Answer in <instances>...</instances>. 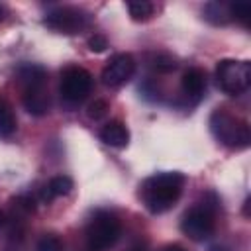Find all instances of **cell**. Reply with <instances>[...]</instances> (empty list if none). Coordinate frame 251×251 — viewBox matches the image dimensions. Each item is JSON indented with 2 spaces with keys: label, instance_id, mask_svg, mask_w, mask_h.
Returning a JSON list of instances; mask_svg holds the SVG:
<instances>
[{
  "label": "cell",
  "instance_id": "6da1fadb",
  "mask_svg": "<svg viewBox=\"0 0 251 251\" xmlns=\"http://www.w3.org/2000/svg\"><path fill=\"white\" fill-rule=\"evenodd\" d=\"M186 176L178 171H165L151 175L139 186V198L151 214H163L171 210L182 194Z\"/></svg>",
  "mask_w": 251,
  "mask_h": 251
},
{
  "label": "cell",
  "instance_id": "7a4b0ae2",
  "mask_svg": "<svg viewBox=\"0 0 251 251\" xmlns=\"http://www.w3.org/2000/svg\"><path fill=\"white\" fill-rule=\"evenodd\" d=\"M210 131L212 135L227 149H245L251 141V133H249V126L245 120L229 114L224 108H218L212 112L210 116Z\"/></svg>",
  "mask_w": 251,
  "mask_h": 251
},
{
  "label": "cell",
  "instance_id": "3957f363",
  "mask_svg": "<svg viewBox=\"0 0 251 251\" xmlns=\"http://www.w3.org/2000/svg\"><path fill=\"white\" fill-rule=\"evenodd\" d=\"M122 235V224L116 214L108 210H98L86 224L84 247L86 251H108L118 243Z\"/></svg>",
  "mask_w": 251,
  "mask_h": 251
},
{
  "label": "cell",
  "instance_id": "277c9868",
  "mask_svg": "<svg viewBox=\"0 0 251 251\" xmlns=\"http://www.w3.org/2000/svg\"><path fill=\"white\" fill-rule=\"evenodd\" d=\"M216 82L229 96L243 94L251 84V63L237 59H222L216 67Z\"/></svg>",
  "mask_w": 251,
  "mask_h": 251
},
{
  "label": "cell",
  "instance_id": "5b68a950",
  "mask_svg": "<svg viewBox=\"0 0 251 251\" xmlns=\"http://www.w3.org/2000/svg\"><path fill=\"white\" fill-rule=\"evenodd\" d=\"M92 90V75L78 67L71 65L61 73V82H59V94L69 106L80 104Z\"/></svg>",
  "mask_w": 251,
  "mask_h": 251
},
{
  "label": "cell",
  "instance_id": "8992f818",
  "mask_svg": "<svg viewBox=\"0 0 251 251\" xmlns=\"http://www.w3.org/2000/svg\"><path fill=\"white\" fill-rule=\"evenodd\" d=\"M43 24L57 33L73 35V33H78L84 27H88L90 14L76 6H57L45 14Z\"/></svg>",
  "mask_w": 251,
  "mask_h": 251
},
{
  "label": "cell",
  "instance_id": "52a82bcc",
  "mask_svg": "<svg viewBox=\"0 0 251 251\" xmlns=\"http://www.w3.org/2000/svg\"><path fill=\"white\" fill-rule=\"evenodd\" d=\"M180 229L192 241H206L208 237H212L216 229V220L212 210L208 206H192L190 210L184 212L180 220Z\"/></svg>",
  "mask_w": 251,
  "mask_h": 251
},
{
  "label": "cell",
  "instance_id": "ba28073f",
  "mask_svg": "<svg viewBox=\"0 0 251 251\" xmlns=\"http://www.w3.org/2000/svg\"><path fill=\"white\" fill-rule=\"evenodd\" d=\"M135 73V59L129 53H116L102 69V82L110 88L126 84Z\"/></svg>",
  "mask_w": 251,
  "mask_h": 251
},
{
  "label": "cell",
  "instance_id": "9c48e42d",
  "mask_svg": "<svg viewBox=\"0 0 251 251\" xmlns=\"http://www.w3.org/2000/svg\"><path fill=\"white\" fill-rule=\"evenodd\" d=\"M22 104L25 108L27 114L31 116H45L51 108V98L49 92L45 88V84L39 86H25L24 88V96H22Z\"/></svg>",
  "mask_w": 251,
  "mask_h": 251
},
{
  "label": "cell",
  "instance_id": "30bf717a",
  "mask_svg": "<svg viewBox=\"0 0 251 251\" xmlns=\"http://www.w3.org/2000/svg\"><path fill=\"white\" fill-rule=\"evenodd\" d=\"M98 135H100V139H102L106 145L116 147V149H122V147H126V145L129 143V129H127L126 124L120 122V120H110V122H106V124L100 127Z\"/></svg>",
  "mask_w": 251,
  "mask_h": 251
},
{
  "label": "cell",
  "instance_id": "8fae6325",
  "mask_svg": "<svg viewBox=\"0 0 251 251\" xmlns=\"http://www.w3.org/2000/svg\"><path fill=\"white\" fill-rule=\"evenodd\" d=\"M180 86H182V92L188 98H196L198 100L206 90V73L202 69H198V67H190L182 75Z\"/></svg>",
  "mask_w": 251,
  "mask_h": 251
},
{
  "label": "cell",
  "instance_id": "7c38bea8",
  "mask_svg": "<svg viewBox=\"0 0 251 251\" xmlns=\"http://www.w3.org/2000/svg\"><path fill=\"white\" fill-rule=\"evenodd\" d=\"M71 190H73V178L67 175H57V176L49 178V182L41 188V200L51 202L59 196H67Z\"/></svg>",
  "mask_w": 251,
  "mask_h": 251
},
{
  "label": "cell",
  "instance_id": "4fadbf2b",
  "mask_svg": "<svg viewBox=\"0 0 251 251\" xmlns=\"http://www.w3.org/2000/svg\"><path fill=\"white\" fill-rule=\"evenodd\" d=\"M18 78L20 82L25 86H39V84H45L47 80V71L41 67V65H35V63H25L18 69Z\"/></svg>",
  "mask_w": 251,
  "mask_h": 251
},
{
  "label": "cell",
  "instance_id": "5bb4252c",
  "mask_svg": "<svg viewBox=\"0 0 251 251\" xmlns=\"http://www.w3.org/2000/svg\"><path fill=\"white\" fill-rule=\"evenodd\" d=\"M16 129H18V120L14 108L4 96H0V137L10 139L16 133Z\"/></svg>",
  "mask_w": 251,
  "mask_h": 251
},
{
  "label": "cell",
  "instance_id": "9a60e30c",
  "mask_svg": "<svg viewBox=\"0 0 251 251\" xmlns=\"http://www.w3.org/2000/svg\"><path fill=\"white\" fill-rule=\"evenodd\" d=\"M202 14H204V18L208 22H212L216 25H224V24H227L231 20L229 18L227 4H222V2H210V4H206L204 10H202Z\"/></svg>",
  "mask_w": 251,
  "mask_h": 251
},
{
  "label": "cell",
  "instance_id": "2e32d148",
  "mask_svg": "<svg viewBox=\"0 0 251 251\" xmlns=\"http://www.w3.org/2000/svg\"><path fill=\"white\" fill-rule=\"evenodd\" d=\"M126 6H127V12H129L133 22H145L155 12V6L147 0H133V2H127Z\"/></svg>",
  "mask_w": 251,
  "mask_h": 251
},
{
  "label": "cell",
  "instance_id": "e0dca14e",
  "mask_svg": "<svg viewBox=\"0 0 251 251\" xmlns=\"http://www.w3.org/2000/svg\"><path fill=\"white\" fill-rule=\"evenodd\" d=\"M149 65H151V69H155L157 73H171V71L176 69L175 57L169 55V53H163V51L151 53V55H149Z\"/></svg>",
  "mask_w": 251,
  "mask_h": 251
},
{
  "label": "cell",
  "instance_id": "ac0fdd59",
  "mask_svg": "<svg viewBox=\"0 0 251 251\" xmlns=\"http://www.w3.org/2000/svg\"><path fill=\"white\" fill-rule=\"evenodd\" d=\"M35 251H65V245L57 233H43L37 239Z\"/></svg>",
  "mask_w": 251,
  "mask_h": 251
},
{
  "label": "cell",
  "instance_id": "d6986e66",
  "mask_svg": "<svg viewBox=\"0 0 251 251\" xmlns=\"http://www.w3.org/2000/svg\"><path fill=\"white\" fill-rule=\"evenodd\" d=\"M108 102L106 100H102V98H98V100H94V102H90L88 104V108H86V116L90 118V120H102L106 114H108Z\"/></svg>",
  "mask_w": 251,
  "mask_h": 251
},
{
  "label": "cell",
  "instance_id": "ffe728a7",
  "mask_svg": "<svg viewBox=\"0 0 251 251\" xmlns=\"http://www.w3.org/2000/svg\"><path fill=\"white\" fill-rule=\"evenodd\" d=\"M227 8H229V18L231 20H237L241 24H247L249 14H251L249 4H227Z\"/></svg>",
  "mask_w": 251,
  "mask_h": 251
},
{
  "label": "cell",
  "instance_id": "44dd1931",
  "mask_svg": "<svg viewBox=\"0 0 251 251\" xmlns=\"http://www.w3.org/2000/svg\"><path fill=\"white\" fill-rule=\"evenodd\" d=\"M88 49L92 53H102V51L108 49V39L104 35H100V33H94V35L88 37Z\"/></svg>",
  "mask_w": 251,
  "mask_h": 251
},
{
  "label": "cell",
  "instance_id": "7402d4cb",
  "mask_svg": "<svg viewBox=\"0 0 251 251\" xmlns=\"http://www.w3.org/2000/svg\"><path fill=\"white\" fill-rule=\"evenodd\" d=\"M159 251H186L182 245H178V243H169V245H163Z\"/></svg>",
  "mask_w": 251,
  "mask_h": 251
},
{
  "label": "cell",
  "instance_id": "603a6c76",
  "mask_svg": "<svg viewBox=\"0 0 251 251\" xmlns=\"http://www.w3.org/2000/svg\"><path fill=\"white\" fill-rule=\"evenodd\" d=\"M127 251H147V243H145L143 239H139V241H135Z\"/></svg>",
  "mask_w": 251,
  "mask_h": 251
},
{
  "label": "cell",
  "instance_id": "cb8c5ba5",
  "mask_svg": "<svg viewBox=\"0 0 251 251\" xmlns=\"http://www.w3.org/2000/svg\"><path fill=\"white\" fill-rule=\"evenodd\" d=\"M4 224H6V214H4L2 210H0V227H2Z\"/></svg>",
  "mask_w": 251,
  "mask_h": 251
},
{
  "label": "cell",
  "instance_id": "d4e9b609",
  "mask_svg": "<svg viewBox=\"0 0 251 251\" xmlns=\"http://www.w3.org/2000/svg\"><path fill=\"white\" fill-rule=\"evenodd\" d=\"M210 251H227L226 247H220V245H214V247H210Z\"/></svg>",
  "mask_w": 251,
  "mask_h": 251
},
{
  "label": "cell",
  "instance_id": "484cf974",
  "mask_svg": "<svg viewBox=\"0 0 251 251\" xmlns=\"http://www.w3.org/2000/svg\"><path fill=\"white\" fill-rule=\"evenodd\" d=\"M4 14H6V10H4V6H0V20L4 18Z\"/></svg>",
  "mask_w": 251,
  "mask_h": 251
}]
</instances>
